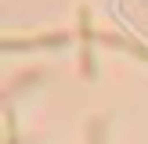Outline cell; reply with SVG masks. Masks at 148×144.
<instances>
[{"label": "cell", "mask_w": 148, "mask_h": 144, "mask_svg": "<svg viewBox=\"0 0 148 144\" xmlns=\"http://www.w3.org/2000/svg\"><path fill=\"white\" fill-rule=\"evenodd\" d=\"M76 33H79V76L90 83L98 79V33H94V18H90V7L79 4L76 7Z\"/></svg>", "instance_id": "cell-1"}, {"label": "cell", "mask_w": 148, "mask_h": 144, "mask_svg": "<svg viewBox=\"0 0 148 144\" xmlns=\"http://www.w3.org/2000/svg\"><path fill=\"white\" fill-rule=\"evenodd\" d=\"M40 79H43V72H40V69H33V72H18V76H14V83L4 90V97H14V94L22 90V86H36Z\"/></svg>", "instance_id": "cell-4"}, {"label": "cell", "mask_w": 148, "mask_h": 144, "mask_svg": "<svg viewBox=\"0 0 148 144\" xmlns=\"http://www.w3.org/2000/svg\"><path fill=\"white\" fill-rule=\"evenodd\" d=\"M69 40H72V36L58 29V33H40V36H25V40H18V36H4L0 47L11 50V54H14V50H58V47H65Z\"/></svg>", "instance_id": "cell-2"}, {"label": "cell", "mask_w": 148, "mask_h": 144, "mask_svg": "<svg viewBox=\"0 0 148 144\" xmlns=\"http://www.w3.org/2000/svg\"><path fill=\"white\" fill-rule=\"evenodd\" d=\"M87 141H90V144H105V119H90V126H87Z\"/></svg>", "instance_id": "cell-5"}, {"label": "cell", "mask_w": 148, "mask_h": 144, "mask_svg": "<svg viewBox=\"0 0 148 144\" xmlns=\"http://www.w3.org/2000/svg\"><path fill=\"white\" fill-rule=\"evenodd\" d=\"M4 122H7V144H18V122H14V108L4 112Z\"/></svg>", "instance_id": "cell-6"}, {"label": "cell", "mask_w": 148, "mask_h": 144, "mask_svg": "<svg viewBox=\"0 0 148 144\" xmlns=\"http://www.w3.org/2000/svg\"><path fill=\"white\" fill-rule=\"evenodd\" d=\"M98 43H105V47H112V50H127V54H134L137 61L148 65V43H141V40H130V36H123V33H98Z\"/></svg>", "instance_id": "cell-3"}]
</instances>
